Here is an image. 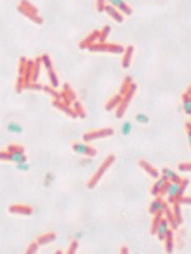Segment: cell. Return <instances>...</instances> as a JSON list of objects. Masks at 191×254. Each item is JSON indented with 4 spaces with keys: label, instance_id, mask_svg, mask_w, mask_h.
I'll return each instance as SVG.
<instances>
[{
    "label": "cell",
    "instance_id": "cell-1",
    "mask_svg": "<svg viewBox=\"0 0 191 254\" xmlns=\"http://www.w3.org/2000/svg\"><path fill=\"white\" fill-rule=\"evenodd\" d=\"M87 49L90 52H104L115 54H123L125 51V47L122 45L116 43H108L106 42H99L98 43L95 42Z\"/></svg>",
    "mask_w": 191,
    "mask_h": 254
},
{
    "label": "cell",
    "instance_id": "cell-2",
    "mask_svg": "<svg viewBox=\"0 0 191 254\" xmlns=\"http://www.w3.org/2000/svg\"><path fill=\"white\" fill-rule=\"evenodd\" d=\"M137 88V85L133 82L131 85V86L129 87V88H128L127 92L122 96V99L121 100L120 103L119 104L118 107H117L116 112V116L118 118H122L124 116L128 106H129L130 103H131L132 99H133L134 96H135Z\"/></svg>",
    "mask_w": 191,
    "mask_h": 254
},
{
    "label": "cell",
    "instance_id": "cell-3",
    "mask_svg": "<svg viewBox=\"0 0 191 254\" xmlns=\"http://www.w3.org/2000/svg\"><path fill=\"white\" fill-rule=\"evenodd\" d=\"M115 159H116L115 155H109V156H107V158L104 160V162H103V164L100 166V167L98 168V171H96V173L94 174L92 178L89 180V183H88V187H89V189H92V188L95 187V186L96 185V184L99 182V180L101 179L103 175H104L106 171H107L108 168L112 165V164L113 163Z\"/></svg>",
    "mask_w": 191,
    "mask_h": 254
},
{
    "label": "cell",
    "instance_id": "cell-4",
    "mask_svg": "<svg viewBox=\"0 0 191 254\" xmlns=\"http://www.w3.org/2000/svg\"><path fill=\"white\" fill-rule=\"evenodd\" d=\"M41 59L42 63H43L44 67H45V68L47 71L48 77H49V80H50L51 85L54 87H58V85H59V80H58V76H57L55 70H54V66H53L50 56L48 54H44L43 55H41Z\"/></svg>",
    "mask_w": 191,
    "mask_h": 254
},
{
    "label": "cell",
    "instance_id": "cell-5",
    "mask_svg": "<svg viewBox=\"0 0 191 254\" xmlns=\"http://www.w3.org/2000/svg\"><path fill=\"white\" fill-rule=\"evenodd\" d=\"M113 134V130L111 127H106L99 130L88 132L83 135V140L85 142L93 141L95 140H99L101 138H105L112 136Z\"/></svg>",
    "mask_w": 191,
    "mask_h": 254
},
{
    "label": "cell",
    "instance_id": "cell-6",
    "mask_svg": "<svg viewBox=\"0 0 191 254\" xmlns=\"http://www.w3.org/2000/svg\"><path fill=\"white\" fill-rule=\"evenodd\" d=\"M99 33L100 31L99 30H94L91 33L88 35L85 38L82 39L79 43V47L82 50L84 49H87L88 47L92 45L98 40Z\"/></svg>",
    "mask_w": 191,
    "mask_h": 254
},
{
    "label": "cell",
    "instance_id": "cell-7",
    "mask_svg": "<svg viewBox=\"0 0 191 254\" xmlns=\"http://www.w3.org/2000/svg\"><path fill=\"white\" fill-rule=\"evenodd\" d=\"M73 149L75 152L79 153V154L89 155V156H95L97 154L96 149L86 145V144L82 143V142H76V143L73 144Z\"/></svg>",
    "mask_w": 191,
    "mask_h": 254
},
{
    "label": "cell",
    "instance_id": "cell-8",
    "mask_svg": "<svg viewBox=\"0 0 191 254\" xmlns=\"http://www.w3.org/2000/svg\"><path fill=\"white\" fill-rule=\"evenodd\" d=\"M110 5L120 11L126 15L130 16L132 14V9L124 0H108Z\"/></svg>",
    "mask_w": 191,
    "mask_h": 254
},
{
    "label": "cell",
    "instance_id": "cell-9",
    "mask_svg": "<svg viewBox=\"0 0 191 254\" xmlns=\"http://www.w3.org/2000/svg\"><path fill=\"white\" fill-rule=\"evenodd\" d=\"M104 12H106L108 15L111 17L113 21H115L117 23H122L124 21V17L122 14L120 13L119 10L115 8L111 5H106L105 8H104Z\"/></svg>",
    "mask_w": 191,
    "mask_h": 254
},
{
    "label": "cell",
    "instance_id": "cell-10",
    "mask_svg": "<svg viewBox=\"0 0 191 254\" xmlns=\"http://www.w3.org/2000/svg\"><path fill=\"white\" fill-rule=\"evenodd\" d=\"M134 52H135V47L132 45H128L125 48L123 52L124 55L122 60V67L124 69H128L130 67L133 57Z\"/></svg>",
    "mask_w": 191,
    "mask_h": 254
},
{
    "label": "cell",
    "instance_id": "cell-11",
    "mask_svg": "<svg viewBox=\"0 0 191 254\" xmlns=\"http://www.w3.org/2000/svg\"><path fill=\"white\" fill-rule=\"evenodd\" d=\"M18 10L20 13L23 14V15H24L26 17L29 18L30 21L34 22V23H37V24H39V25L43 24V19L40 17V16H39L37 14L33 13V12H30V11L23 8V7L21 6V5H19V6L18 7Z\"/></svg>",
    "mask_w": 191,
    "mask_h": 254
},
{
    "label": "cell",
    "instance_id": "cell-12",
    "mask_svg": "<svg viewBox=\"0 0 191 254\" xmlns=\"http://www.w3.org/2000/svg\"><path fill=\"white\" fill-rule=\"evenodd\" d=\"M167 205L166 203H164L160 198L156 199L151 203L150 207V213L156 214L157 213H163L166 209Z\"/></svg>",
    "mask_w": 191,
    "mask_h": 254
},
{
    "label": "cell",
    "instance_id": "cell-13",
    "mask_svg": "<svg viewBox=\"0 0 191 254\" xmlns=\"http://www.w3.org/2000/svg\"><path fill=\"white\" fill-rule=\"evenodd\" d=\"M168 231H169V229H168V221L166 220H164V219H161L157 226V233H156L157 234L159 240L165 239V237H166V234Z\"/></svg>",
    "mask_w": 191,
    "mask_h": 254
},
{
    "label": "cell",
    "instance_id": "cell-14",
    "mask_svg": "<svg viewBox=\"0 0 191 254\" xmlns=\"http://www.w3.org/2000/svg\"><path fill=\"white\" fill-rule=\"evenodd\" d=\"M53 105H54L56 108H58V109H60V110L65 112L67 116L72 117L73 118H76L77 117V115L76 114V112H74V110L70 109V108L69 107V105H67V104L63 103V102H60V100H54V101L53 102Z\"/></svg>",
    "mask_w": 191,
    "mask_h": 254
},
{
    "label": "cell",
    "instance_id": "cell-15",
    "mask_svg": "<svg viewBox=\"0 0 191 254\" xmlns=\"http://www.w3.org/2000/svg\"><path fill=\"white\" fill-rule=\"evenodd\" d=\"M163 179L165 181L171 180L172 182H177V183H181V179L177 173H175L174 171L169 168H164L163 170Z\"/></svg>",
    "mask_w": 191,
    "mask_h": 254
},
{
    "label": "cell",
    "instance_id": "cell-16",
    "mask_svg": "<svg viewBox=\"0 0 191 254\" xmlns=\"http://www.w3.org/2000/svg\"><path fill=\"white\" fill-rule=\"evenodd\" d=\"M180 189V184L177 182H170L167 183L166 192L169 195V199H173V202H175V199L178 196Z\"/></svg>",
    "mask_w": 191,
    "mask_h": 254
},
{
    "label": "cell",
    "instance_id": "cell-17",
    "mask_svg": "<svg viewBox=\"0 0 191 254\" xmlns=\"http://www.w3.org/2000/svg\"><path fill=\"white\" fill-rule=\"evenodd\" d=\"M42 59L41 56L36 57L34 60V68H33V74L31 78V82H37L39 77L40 71H41L42 67Z\"/></svg>",
    "mask_w": 191,
    "mask_h": 254
},
{
    "label": "cell",
    "instance_id": "cell-18",
    "mask_svg": "<svg viewBox=\"0 0 191 254\" xmlns=\"http://www.w3.org/2000/svg\"><path fill=\"white\" fill-rule=\"evenodd\" d=\"M183 109L184 112L188 116L191 114V97H190V87L189 86L188 91L182 95Z\"/></svg>",
    "mask_w": 191,
    "mask_h": 254
},
{
    "label": "cell",
    "instance_id": "cell-19",
    "mask_svg": "<svg viewBox=\"0 0 191 254\" xmlns=\"http://www.w3.org/2000/svg\"><path fill=\"white\" fill-rule=\"evenodd\" d=\"M8 159L10 160L11 162H14V163L18 164L20 163V162H26L27 158H26L25 155H23V151L19 150V149H14V150H13L12 153H11V154L8 155Z\"/></svg>",
    "mask_w": 191,
    "mask_h": 254
},
{
    "label": "cell",
    "instance_id": "cell-20",
    "mask_svg": "<svg viewBox=\"0 0 191 254\" xmlns=\"http://www.w3.org/2000/svg\"><path fill=\"white\" fill-rule=\"evenodd\" d=\"M122 99V96L121 94H116L113 97H112L111 100L107 102L105 106V109L106 111H112L116 107L119 106L121 100Z\"/></svg>",
    "mask_w": 191,
    "mask_h": 254
},
{
    "label": "cell",
    "instance_id": "cell-21",
    "mask_svg": "<svg viewBox=\"0 0 191 254\" xmlns=\"http://www.w3.org/2000/svg\"><path fill=\"white\" fill-rule=\"evenodd\" d=\"M139 164H140L141 167L144 168V171H147V172L152 177H153V178H157V177H159V173H158V171L151 165V164L148 163L147 161L141 160V162H139Z\"/></svg>",
    "mask_w": 191,
    "mask_h": 254
},
{
    "label": "cell",
    "instance_id": "cell-22",
    "mask_svg": "<svg viewBox=\"0 0 191 254\" xmlns=\"http://www.w3.org/2000/svg\"><path fill=\"white\" fill-rule=\"evenodd\" d=\"M133 83V79L130 76H127L124 78L123 82H122V85H121L120 87V91H119V94H121L122 96L126 94L127 92V91L129 88V87L131 86L132 84Z\"/></svg>",
    "mask_w": 191,
    "mask_h": 254
},
{
    "label": "cell",
    "instance_id": "cell-23",
    "mask_svg": "<svg viewBox=\"0 0 191 254\" xmlns=\"http://www.w3.org/2000/svg\"><path fill=\"white\" fill-rule=\"evenodd\" d=\"M166 249L168 253H172L174 249V240H173V233L172 231H168L167 232L166 237Z\"/></svg>",
    "mask_w": 191,
    "mask_h": 254
},
{
    "label": "cell",
    "instance_id": "cell-24",
    "mask_svg": "<svg viewBox=\"0 0 191 254\" xmlns=\"http://www.w3.org/2000/svg\"><path fill=\"white\" fill-rule=\"evenodd\" d=\"M6 129L8 132L12 133V134H21L23 131V127L21 125L16 123V122H9L6 126Z\"/></svg>",
    "mask_w": 191,
    "mask_h": 254
},
{
    "label": "cell",
    "instance_id": "cell-25",
    "mask_svg": "<svg viewBox=\"0 0 191 254\" xmlns=\"http://www.w3.org/2000/svg\"><path fill=\"white\" fill-rule=\"evenodd\" d=\"M33 68H34V60L29 59L27 60V68H26L25 73L23 75V77L25 78L26 82H31V78H32L33 74Z\"/></svg>",
    "mask_w": 191,
    "mask_h": 254
},
{
    "label": "cell",
    "instance_id": "cell-26",
    "mask_svg": "<svg viewBox=\"0 0 191 254\" xmlns=\"http://www.w3.org/2000/svg\"><path fill=\"white\" fill-rule=\"evenodd\" d=\"M111 31V27L108 25H106L103 27V29L100 31L98 37V42H105L107 39L108 36H109L110 32Z\"/></svg>",
    "mask_w": 191,
    "mask_h": 254
},
{
    "label": "cell",
    "instance_id": "cell-27",
    "mask_svg": "<svg viewBox=\"0 0 191 254\" xmlns=\"http://www.w3.org/2000/svg\"><path fill=\"white\" fill-rule=\"evenodd\" d=\"M27 59L24 56H21L19 58V62H18V75L19 76H23L25 73L26 68H27Z\"/></svg>",
    "mask_w": 191,
    "mask_h": 254
},
{
    "label": "cell",
    "instance_id": "cell-28",
    "mask_svg": "<svg viewBox=\"0 0 191 254\" xmlns=\"http://www.w3.org/2000/svg\"><path fill=\"white\" fill-rule=\"evenodd\" d=\"M74 112H76L77 116H80V118H85L86 114L85 112V109H84L82 104L80 103V102L76 101L74 103Z\"/></svg>",
    "mask_w": 191,
    "mask_h": 254
},
{
    "label": "cell",
    "instance_id": "cell-29",
    "mask_svg": "<svg viewBox=\"0 0 191 254\" xmlns=\"http://www.w3.org/2000/svg\"><path fill=\"white\" fill-rule=\"evenodd\" d=\"M20 5L23 7V8L27 9V10H28V11H30V12H33V13L38 14L37 8H36L34 5L31 4V3L28 1V0H21V4H20Z\"/></svg>",
    "mask_w": 191,
    "mask_h": 254
},
{
    "label": "cell",
    "instance_id": "cell-30",
    "mask_svg": "<svg viewBox=\"0 0 191 254\" xmlns=\"http://www.w3.org/2000/svg\"><path fill=\"white\" fill-rule=\"evenodd\" d=\"M64 91L66 93V94L67 95L68 97L70 99L71 101H72V100H76V94H75L74 91H73L72 87H71L70 85L68 83H64Z\"/></svg>",
    "mask_w": 191,
    "mask_h": 254
},
{
    "label": "cell",
    "instance_id": "cell-31",
    "mask_svg": "<svg viewBox=\"0 0 191 254\" xmlns=\"http://www.w3.org/2000/svg\"><path fill=\"white\" fill-rule=\"evenodd\" d=\"M43 89L48 94H50L52 97H54V100H60V94L58 91L54 90V87L49 86V85H45L43 87Z\"/></svg>",
    "mask_w": 191,
    "mask_h": 254
},
{
    "label": "cell",
    "instance_id": "cell-32",
    "mask_svg": "<svg viewBox=\"0 0 191 254\" xmlns=\"http://www.w3.org/2000/svg\"><path fill=\"white\" fill-rule=\"evenodd\" d=\"M132 124L130 123L129 122H125L122 125V126H121L120 128L121 134L123 135V136H128V135H129L130 133L132 132Z\"/></svg>",
    "mask_w": 191,
    "mask_h": 254
},
{
    "label": "cell",
    "instance_id": "cell-33",
    "mask_svg": "<svg viewBox=\"0 0 191 254\" xmlns=\"http://www.w3.org/2000/svg\"><path fill=\"white\" fill-rule=\"evenodd\" d=\"M166 182V181H165L163 178L159 179V180H158L155 184H154L153 188H152V190H151L152 194H153V195H157L158 194H159L162 186L164 185V183Z\"/></svg>",
    "mask_w": 191,
    "mask_h": 254
},
{
    "label": "cell",
    "instance_id": "cell-34",
    "mask_svg": "<svg viewBox=\"0 0 191 254\" xmlns=\"http://www.w3.org/2000/svg\"><path fill=\"white\" fill-rule=\"evenodd\" d=\"M162 213H156V217L154 218V220L153 221V223H152V228H151V233L155 235L157 233V228L158 224H159V221L162 219Z\"/></svg>",
    "mask_w": 191,
    "mask_h": 254
},
{
    "label": "cell",
    "instance_id": "cell-35",
    "mask_svg": "<svg viewBox=\"0 0 191 254\" xmlns=\"http://www.w3.org/2000/svg\"><path fill=\"white\" fill-rule=\"evenodd\" d=\"M135 120L141 124H147L150 122V118L144 113H137L135 116Z\"/></svg>",
    "mask_w": 191,
    "mask_h": 254
},
{
    "label": "cell",
    "instance_id": "cell-36",
    "mask_svg": "<svg viewBox=\"0 0 191 254\" xmlns=\"http://www.w3.org/2000/svg\"><path fill=\"white\" fill-rule=\"evenodd\" d=\"M26 84L25 78L23 76H18V79H17V83H16V90L18 93H20L21 91L24 88Z\"/></svg>",
    "mask_w": 191,
    "mask_h": 254
},
{
    "label": "cell",
    "instance_id": "cell-37",
    "mask_svg": "<svg viewBox=\"0 0 191 254\" xmlns=\"http://www.w3.org/2000/svg\"><path fill=\"white\" fill-rule=\"evenodd\" d=\"M43 85L35 82H26L24 88L31 89V90H42L43 89Z\"/></svg>",
    "mask_w": 191,
    "mask_h": 254
},
{
    "label": "cell",
    "instance_id": "cell-38",
    "mask_svg": "<svg viewBox=\"0 0 191 254\" xmlns=\"http://www.w3.org/2000/svg\"><path fill=\"white\" fill-rule=\"evenodd\" d=\"M174 220L178 222V224H180L181 222V207H180L179 204H178V203L174 204Z\"/></svg>",
    "mask_w": 191,
    "mask_h": 254
},
{
    "label": "cell",
    "instance_id": "cell-39",
    "mask_svg": "<svg viewBox=\"0 0 191 254\" xmlns=\"http://www.w3.org/2000/svg\"><path fill=\"white\" fill-rule=\"evenodd\" d=\"M16 167H17L18 171H22V172H27L30 170V165L26 162H22L18 164H16Z\"/></svg>",
    "mask_w": 191,
    "mask_h": 254
},
{
    "label": "cell",
    "instance_id": "cell-40",
    "mask_svg": "<svg viewBox=\"0 0 191 254\" xmlns=\"http://www.w3.org/2000/svg\"><path fill=\"white\" fill-rule=\"evenodd\" d=\"M106 5V0H96V8L98 12H104Z\"/></svg>",
    "mask_w": 191,
    "mask_h": 254
},
{
    "label": "cell",
    "instance_id": "cell-41",
    "mask_svg": "<svg viewBox=\"0 0 191 254\" xmlns=\"http://www.w3.org/2000/svg\"><path fill=\"white\" fill-rule=\"evenodd\" d=\"M54 238V235L53 234H50V235H45V237H42L39 239V243L40 244H44L45 243L49 242V241H52Z\"/></svg>",
    "mask_w": 191,
    "mask_h": 254
},
{
    "label": "cell",
    "instance_id": "cell-42",
    "mask_svg": "<svg viewBox=\"0 0 191 254\" xmlns=\"http://www.w3.org/2000/svg\"><path fill=\"white\" fill-rule=\"evenodd\" d=\"M178 169L181 171H190V163H181L178 165Z\"/></svg>",
    "mask_w": 191,
    "mask_h": 254
},
{
    "label": "cell",
    "instance_id": "cell-43",
    "mask_svg": "<svg viewBox=\"0 0 191 254\" xmlns=\"http://www.w3.org/2000/svg\"><path fill=\"white\" fill-rule=\"evenodd\" d=\"M77 247H78V244H77V242H73L72 244V245L70 247V253H73V249H74V251H76V249H77Z\"/></svg>",
    "mask_w": 191,
    "mask_h": 254
},
{
    "label": "cell",
    "instance_id": "cell-44",
    "mask_svg": "<svg viewBox=\"0 0 191 254\" xmlns=\"http://www.w3.org/2000/svg\"><path fill=\"white\" fill-rule=\"evenodd\" d=\"M83 235H84L83 233H82V232H77L76 234V237L77 239H80L83 237Z\"/></svg>",
    "mask_w": 191,
    "mask_h": 254
},
{
    "label": "cell",
    "instance_id": "cell-45",
    "mask_svg": "<svg viewBox=\"0 0 191 254\" xmlns=\"http://www.w3.org/2000/svg\"><path fill=\"white\" fill-rule=\"evenodd\" d=\"M121 253H128V250L127 249V247H122V249H121Z\"/></svg>",
    "mask_w": 191,
    "mask_h": 254
}]
</instances>
